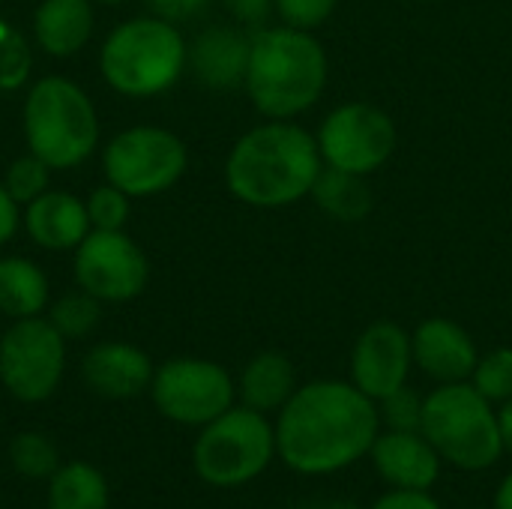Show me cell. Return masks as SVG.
I'll use <instances>...</instances> for the list:
<instances>
[{"label":"cell","mask_w":512,"mask_h":509,"mask_svg":"<svg viewBox=\"0 0 512 509\" xmlns=\"http://www.w3.org/2000/svg\"><path fill=\"white\" fill-rule=\"evenodd\" d=\"M378 405L354 384L312 381L297 387L276 420V453L306 477L336 474L369 456L378 438Z\"/></svg>","instance_id":"6da1fadb"},{"label":"cell","mask_w":512,"mask_h":509,"mask_svg":"<svg viewBox=\"0 0 512 509\" xmlns=\"http://www.w3.org/2000/svg\"><path fill=\"white\" fill-rule=\"evenodd\" d=\"M324 168L318 138L291 120H267L243 132L225 159L228 192L249 207L279 210L312 195Z\"/></svg>","instance_id":"7a4b0ae2"},{"label":"cell","mask_w":512,"mask_h":509,"mask_svg":"<svg viewBox=\"0 0 512 509\" xmlns=\"http://www.w3.org/2000/svg\"><path fill=\"white\" fill-rule=\"evenodd\" d=\"M330 75L327 51L300 27L252 30L246 93L267 120H294L306 114L324 93Z\"/></svg>","instance_id":"3957f363"},{"label":"cell","mask_w":512,"mask_h":509,"mask_svg":"<svg viewBox=\"0 0 512 509\" xmlns=\"http://www.w3.org/2000/svg\"><path fill=\"white\" fill-rule=\"evenodd\" d=\"M189 66V45L177 24L138 15L117 24L99 48L105 84L126 99H150L171 90Z\"/></svg>","instance_id":"277c9868"},{"label":"cell","mask_w":512,"mask_h":509,"mask_svg":"<svg viewBox=\"0 0 512 509\" xmlns=\"http://www.w3.org/2000/svg\"><path fill=\"white\" fill-rule=\"evenodd\" d=\"M24 141L51 171L84 165L99 144V114L87 90L63 75L30 84L21 108Z\"/></svg>","instance_id":"5b68a950"},{"label":"cell","mask_w":512,"mask_h":509,"mask_svg":"<svg viewBox=\"0 0 512 509\" xmlns=\"http://www.w3.org/2000/svg\"><path fill=\"white\" fill-rule=\"evenodd\" d=\"M420 432L438 456L462 471H483L504 453L501 423L492 402L471 384H441L423 399Z\"/></svg>","instance_id":"8992f818"},{"label":"cell","mask_w":512,"mask_h":509,"mask_svg":"<svg viewBox=\"0 0 512 509\" xmlns=\"http://www.w3.org/2000/svg\"><path fill=\"white\" fill-rule=\"evenodd\" d=\"M276 453V429L255 408H228L201 426L192 450L195 471L204 483L231 489L261 477Z\"/></svg>","instance_id":"52a82bcc"},{"label":"cell","mask_w":512,"mask_h":509,"mask_svg":"<svg viewBox=\"0 0 512 509\" xmlns=\"http://www.w3.org/2000/svg\"><path fill=\"white\" fill-rule=\"evenodd\" d=\"M189 168V147L165 126H129L102 150L105 183L129 198H153L168 192Z\"/></svg>","instance_id":"ba28073f"},{"label":"cell","mask_w":512,"mask_h":509,"mask_svg":"<svg viewBox=\"0 0 512 509\" xmlns=\"http://www.w3.org/2000/svg\"><path fill=\"white\" fill-rule=\"evenodd\" d=\"M66 339L57 327L36 315L12 321L0 336V384L24 405L45 402L63 378Z\"/></svg>","instance_id":"9c48e42d"},{"label":"cell","mask_w":512,"mask_h":509,"mask_svg":"<svg viewBox=\"0 0 512 509\" xmlns=\"http://www.w3.org/2000/svg\"><path fill=\"white\" fill-rule=\"evenodd\" d=\"M315 138L324 165L363 177L384 168L399 144L393 117L372 102H345L333 108Z\"/></svg>","instance_id":"30bf717a"},{"label":"cell","mask_w":512,"mask_h":509,"mask_svg":"<svg viewBox=\"0 0 512 509\" xmlns=\"http://www.w3.org/2000/svg\"><path fill=\"white\" fill-rule=\"evenodd\" d=\"M231 375L201 357H177L153 372L150 396L156 411L180 426H207L228 408H234Z\"/></svg>","instance_id":"8fae6325"},{"label":"cell","mask_w":512,"mask_h":509,"mask_svg":"<svg viewBox=\"0 0 512 509\" xmlns=\"http://www.w3.org/2000/svg\"><path fill=\"white\" fill-rule=\"evenodd\" d=\"M75 285L99 303H129L144 294L150 261L126 231H90L75 249Z\"/></svg>","instance_id":"7c38bea8"},{"label":"cell","mask_w":512,"mask_h":509,"mask_svg":"<svg viewBox=\"0 0 512 509\" xmlns=\"http://www.w3.org/2000/svg\"><path fill=\"white\" fill-rule=\"evenodd\" d=\"M411 366V336L393 321H375L360 333L351 351V384L369 399L381 402L408 384Z\"/></svg>","instance_id":"4fadbf2b"},{"label":"cell","mask_w":512,"mask_h":509,"mask_svg":"<svg viewBox=\"0 0 512 509\" xmlns=\"http://www.w3.org/2000/svg\"><path fill=\"white\" fill-rule=\"evenodd\" d=\"M411 348H414V363L438 384L471 381L480 360L471 333L450 318H426L414 330Z\"/></svg>","instance_id":"5bb4252c"},{"label":"cell","mask_w":512,"mask_h":509,"mask_svg":"<svg viewBox=\"0 0 512 509\" xmlns=\"http://www.w3.org/2000/svg\"><path fill=\"white\" fill-rule=\"evenodd\" d=\"M252 33L234 24H213L201 30L189 45V69L198 84L210 90L243 87L249 69Z\"/></svg>","instance_id":"9a60e30c"},{"label":"cell","mask_w":512,"mask_h":509,"mask_svg":"<svg viewBox=\"0 0 512 509\" xmlns=\"http://www.w3.org/2000/svg\"><path fill=\"white\" fill-rule=\"evenodd\" d=\"M153 372L156 369L150 357L129 342H102L93 351H87L81 363L84 384L96 396L117 399V402L135 399L144 390H150Z\"/></svg>","instance_id":"2e32d148"},{"label":"cell","mask_w":512,"mask_h":509,"mask_svg":"<svg viewBox=\"0 0 512 509\" xmlns=\"http://www.w3.org/2000/svg\"><path fill=\"white\" fill-rule=\"evenodd\" d=\"M372 462L393 489L429 492L441 477V456L423 432H387L372 444Z\"/></svg>","instance_id":"e0dca14e"},{"label":"cell","mask_w":512,"mask_h":509,"mask_svg":"<svg viewBox=\"0 0 512 509\" xmlns=\"http://www.w3.org/2000/svg\"><path fill=\"white\" fill-rule=\"evenodd\" d=\"M24 231L45 252H75L78 243L93 231L81 198L48 189L24 207Z\"/></svg>","instance_id":"ac0fdd59"},{"label":"cell","mask_w":512,"mask_h":509,"mask_svg":"<svg viewBox=\"0 0 512 509\" xmlns=\"http://www.w3.org/2000/svg\"><path fill=\"white\" fill-rule=\"evenodd\" d=\"M93 0H42L33 12V39L48 57H72L93 39Z\"/></svg>","instance_id":"d6986e66"},{"label":"cell","mask_w":512,"mask_h":509,"mask_svg":"<svg viewBox=\"0 0 512 509\" xmlns=\"http://www.w3.org/2000/svg\"><path fill=\"white\" fill-rule=\"evenodd\" d=\"M294 393H297L294 363L279 351H264L252 357L240 375V396L246 408H255L261 414L282 411Z\"/></svg>","instance_id":"ffe728a7"},{"label":"cell","mask_w":512,"mask_h":509,"mask_svg":"<svg viewBox=\"0 0 512 509\" xmlns=\"http://www.w3.org/2000/svg\"><path fill=\"white\" fill-rule=\"evenodd\" d=\"M48 306V276L42 267L21 255L0 258V315L21 321L36 318Z\"/></svg>","instance_id":"44dd1931"},{"label":"cell","mask_w":512,"mask_h":509,"mask_svg":"<svg viewBox=\"0 0 512 509\" xmlns=\"http://www.w3.org/2000/svg\"><path fill=\"white\" fill-rule=\"evenodd\" d=\"M309 198H315V204L336 222H363L375 207L369 177L339 171L330 165L321 168Z\"/></svg>","instance_id":"7402d4cb"},{"label":"cell","mask_w":512,"mask_h":509,"mask_svg":"<svg viewBox=\"0 0 512 509\" xmlns=\"http://www.w3.org/2000/svg\"><path fill=\"white\" fill-rule=\"evenodd\" d=\"M48 509H108V483L99 468L69 462L48 480Z\"/></svg>","instance_id":"603a6c76"},{"label":"cell","mask_w":512,"mask_h":509,"mask_svg":"<svg viewBox=\"0 0 512 509\" xmlns=\"http://www.w3.org/2000/svg\"><path fill=\"white\" fill-rule=\"evenodd\" d=\"M9 462L27 480H51L54 471L60 468L57 447L45 435H39V432L15 435L12 444H9Z\"/></svg>","instance_id":"cb8c5ba5"},{"label":"cell","mask_w":512,"mask_h":509,"mask_svg":"<svg viewBox=\"0 0 512 509\" xmlns=\"http://www.w3.org/2000/svg\"><path fill=\"white\" fill-rule=\"evenodd\" d=\"M48 321L57 327V333L69 342V339H84L96 330L99 324V300L90 297L87 291H69L63 294L51 312H48Z\"/></svg>","instance_id":"d4e9b609"},{"label":"cell","mask_w":512,"mask_h":509,"mask_svg":"<svg viewBox=\"0 0 512 509\" xmlns=\"http://www.w3.org/2000/svg\"><path fill=\"white\" fill-rule=\"evenodd\" d=\"M33 69V54L27 39L0 18V90H18Z\"/></svg>","instance_id":"484cf974"},{"label":"cell","mask_w":512,"mask_h":509,"mask_svg":"<svg viewBox=\"0 0 512 509\" xmlns=\"http://www.w3.org/2000/svg\"><path fill=\"white\" fill-rule=\"evenodd\" d=\"M471 384L495 405L512 399V348H495L477 360Z\"/></svg>","instance_id":"4316f807"},{"label":"cell","mask_w":512,"mask_h":509,"mask_svg":"<svg viewBox=\"0 0 512 509\" xmlns=\"http://www.w3.org/2000/svg\"><path fill=\"white\" fill-rule=\"evenodd\" d=\"M48 180H51V168H48L39 156L27 153V156H18V159L6 168L3 186L9 189V195H12L21 207H27V204L36 201L42 192H48Z\"/></svg>","instance_id":"83f0119b"},{"label":"cell","mask_w":512,"mask_h":509,"mask_svg":"<svg viewBox=\"0 0 512 509\" xmlns=\"http://www.w3.org/2000/svg\"><path fill=\"white\" fill-rule=\"evenodd\" d=\"M87 216H90V228L93 231H123L126 228V219H129V195L120 192L117 186L111 183H102L96 186L87 201Z\"/></svg>","instance_id":"f1b7e54d"},{"label":"cell","mask_w":512,"mask_h":509,"mask_svg":"<svg viewBox=\"0 0 512 509\" xmlns=\"http://www.w3.org/2000/svg\"><path fill=\"white\" fill-rule=\"evenodd\" d=\"M378 417L390 426V432H420L423 399L405 384L402 390L378 402Z\"/></svg>","instance_id":"f546056e"},{"label":"cell","mask_w":512,"mask_h":509,"mask_svg":"<svg viewBox=\"0 0 512 509\" xmlns=\"http://www.w3.org/2000/svg\"><path fill=\"white\" fill-rule=\"evenodd\" d=\"M339 0H273V9L279 12L282 24L300 27V30H315L321 27L333 12Z\"/></svg>","instance_id":"4dcf8cb0"},{"label":"cell","mask_w":512,"mask_h":509,"mask_svg":"<svg viewBox=\"0 0 512 509\" xmlns=\"http://www.w3.org/2000/svg\"><path fill=\"white\" fill-rule=\"evenodd\" d=\"M222 6L228 9V15L237 24H243L249 30L264 27L273 12V0H222Z\"/></svg>","instance_id":"1f68e13d"},{"label":"cell","mask_w":512,"mask_h":509,"mask_svg":"<svg viewBox=\"0 0 512 509\" xmlns=\"http://www.w3.org/2000/svg\"><path fill=\"white\" fill-rule=\"evenodd\" d=\"M372 509H441L438 501L423 492V489H393L390 495L378 498V504Z\"/></svg>","instance_id":"d6a6232c"},{"label":"cell","mask_w":512,"mask_h":509,"mask_svg":"<svg viewBox=\"0 0 512 509\" xmlns=\"http://www.w3.org/2000/svg\"><path fill=\"white\" fill-rule=\"evenodd\" d=\"M147 6H150V15H159L177 24V21L195 18L207 6V0H147Z\"/></svg>","instance_id":"836d02e7"},{"label":"cell","mask_w":512,"mask_h":509,"mask_svg":"<svg viewBox=\"0 0 512 509\" xmlns=\"http://www.w3.org/2000/svg\"><path fill=\"white\" fill-rule=\"evenodd\" d=\"M18 225H21V204L0 183V246H6L15 237Z\"/></svg>","instance_id":"e575fe53"},{"label":"cell","mask_w":512,"mask_h":509,"mask_svg":"<svg viewBox=\"0 0 512 509\" xmlns=\"http://www.w3.org/2000/svg\"><path fill=\"white\" fill-rule=\"evenodd\" d=\"M498 423H501V441H504V450L512 453V399H507V402L501 405Z\"/></svg>","instance_id":"d590c367"},{"label":"cell","mask_w":512,"mask_h":509,"mask_svg":"<svg viewBox=\"0 0 512 509\" xmlns=\"http://www.w3.org/2000/svg\"><path fill=\"white\" fill-rule=\"evenodd\" d=\"M495 509H512V474L501 483V489L495 495Z\"/></svg>","instance_id":"8d00e7d4"},{"label":"cell","mask_w":512,"mask_h":509,"mask_svg":"<svg viewBox=\"0 0 512 509\" xmlns=\"http://www.w3.org/2000/svg\"><path fill=\"white\" fill-rule=\"evenodd\" d=\"M306 509H360L357 504H348V501H327V504H315V507Z\"/></svg>","instance_id":"74e56055"},{"label":"cell","mask_w":512,"mask_h":509,"mask_svg":"<svg viewBox=\"0 0 512 509\" xmlns=\"http://www.w3.org/2000/svg\"><path fill=\"white\" fill-rule=\"evenodd\" d=\"M93 3H102V6H117V3H126V0H93Z\"/></svg>","instance_id":"f35d334b"},{"label":"cell","mask_w":512,"mask_h":509,"mask_svg":"<svg viewBox=\"0 0 512 509\" xmlns=\"http://www.w3.org/2000/svg\"><path fill=\"white\" fill-rule=\"evenodd\" d=\"M426 3H441V0H426Z\"/></svg>","instance_id":"ab89813d"}]
</instances>
